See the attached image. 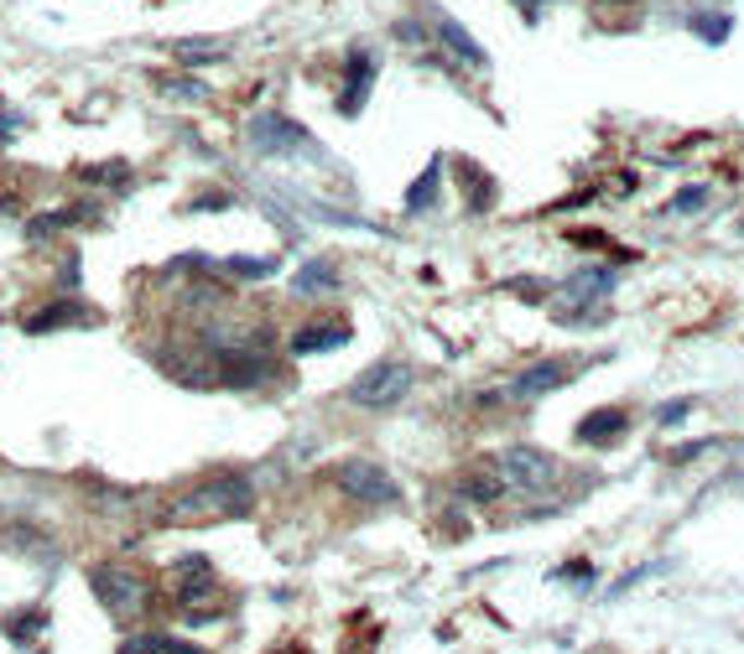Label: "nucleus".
Listing matches in <instances>:
<instances>
[{
	"instance_id": "obj_13",
	"label": "nucleus",
	"mask_w": 744,
	"mask_h": 654,
	"mask_svg": "<svg viewBox=\"0 0 744 654\" xmlns=\"http://www.w3.org/2000/svg\"><path fill=\"white\" fill-rule=\"evenodd\" d=\"M568 374L562 364H531V369H521L516 379H510V400H536L547 395V390H557V385H568Z\"/></svg>"
},
{
	"instance_id": "obj_25",
	"label": "nucleus",
	"mask_w": 744,
	"mask_h": 654,
	"mask_svg": "<svg viewBox=\"0 0 744 654\" xmlns=\"http://www.w3.org/2000/svg\"><path fill=\"white\" fill-rule=\"evenodd\" d=\"M703 203H708V187H682V192H677V203H672V213H697Z\"/></svg>"
},
{
	"instance_id": "obj_30",
	"label": "nucleus",
	"mask_w": 744,
	"mask_h": 654,
	"mask_svg": "<svg viewBox=\"0 0 744 654\" xmlns=\"http://www.w3.org/2000/svg\"><path fill=\"white\" fill-rule=\"evenodd\" d=\"M16 130H22V120H16V115H11V120L0 115V140H5V136H16Z\"/></svg>"
},
{
	"instance_id": "obj_16",
	"label": "nucleus",
	"mask_w": 744,
	"mask_h": 654,
	"mask_svg": "<svg viewBox=\"0 0 744 654\" xmlns=\"http://www.w3.org/2000/svg\"><path fill=\"white\" fill-rule=\"evenodd\" d=\"M95 218V209H58V213H42V218H32L26 224V239L32 244H42L48 234H63V229H73V224H89Z\"/></svg>"
},
{
	"instance_id": "obj_18",
	"label": "nucleus",
	"mask_w": 744,
	"mask_h": 654,
	"mask_svg": "<svg viewBox=\"0 0 744 654\" xmlns=\"http://www.w3.org/2000/svg\"><path fill=\"white\" fill-rule=\"evenodd\" d=\"M78 177H84L89 187H115V192H121V187H131V177H136V172H131V162H125V156H115V162L78 166Z\"/></svg>"
},
{
	"instance_id": "obj_17",
	"label": "nucleus",
	"mask_w": 744,
	"mask_h": 654,
	"mask_svg": "<svg viewBox=\"0 0 744 654\" xmlns=\"http://www.w3.org/2000/svg\"><path fill=\"white\" fill-rule=\"evenodd\" d=\"M121 654H203L198 644L188 639H172V633H136V639H125Z\"/></svg>"
},
{
	"instance_id": "obj_27",
	"label": "nucleus",
	"mask_w": 744,
	"mask_h": 654,
	"mask_svg": "<svg viewBox=\"0 0 744 654\" xmlns=\"http://www.w3.org/2000/svg\"><path fill=\"white\" fill-rule=\"evenodd\" d=\"M687 411H693V400H672V405H661V426H677V420H687Z\"/></svg>"
},
{
	"instance_id": "obj_20",
	"label": "nucleus",
	"mask_w": 744,
	"mask_h": 654,
	"mask_svg": "<svg viewBox=\"0 0 744 654\" xmlns=\"http://www.w3.org/2000/svg\"><path fill=\"white\" fill-rule=\"evenodd\" d=\"M219 271H224V276H250L256 280V276H276V260L271 255H261V260L256 255H230V260H219Z\"/></svg>"
},
{
	"instance_id": "obj_7",
	"label": "nucleus",
	"mask_w": 744,
	"mask_h": 654,
	"mask_svg": "<svg viewBox=\"0 0 744 654\" xmlns=\"http://www.w3.org/2000/svg\"><path fill=\"white\" fill-rule=\"evenodd\" d=\"M334 483L349 493V499H360V504H396V499H401L396 478H390L381 463H370V457H349V463H338Z\"/></svg>"
},
{
	"instance_id": "obj_24",
	"label": "nucleus",
	"mask_w": 744,
	"mask_h": 654,
	"mask_svg": "<svg viewBox=\"0 0 744 654\" xmlns=\"http://www.w3.org/2000/svg\"><path fill=\"white\" fill-rule=\"evenodd\" d=\"M693 32L703 42H723L729 37V16H693Z\"/></svg>"
},
{
	"instance_id": "obj_1",
	"label": "nucleus",
	"mask_w": 744,
	"mask_h": 654,
	"mask_svg": "<svg viewBox=\"0 0 744 654\" xmlns=\"http://www.w3.org/2000/svg\"><path fill=\"white\" fill-rule=\"evenodd\" d=\"M256 510V483L245 473H219L193 483L188 493L172 499V519L177 525H214V519H245Z\"/></svg>"
},
{
	"instance_id": "obj_26",
	"label": "nucleus",
	"mask_w": 744,
	"mask_h": 654,
	"mask_svg": "<svg viewBox=\"0 0 744 654\" xmlns=\"http://www.w3.org/2000/svg\"><path fill=\"white\" fill-rule=\"evenodd\" d=\"M230 203H235V198H230V192H203V198H198V203H193V213H224L230 209Z\"/></svg>"
},
{
	"instance_id": "obj_28",
	"label": "nucleus",
	"mask_w": 744,
	"mask_h": 654,
	"mask_svg": "<svg viewBox=\"0 0 744 654\" xmlns=\"http://www.w3.org/2000/svg\"><path fill=\"white\" fill-rule=\"evenodd\" d=\"M162 89H168V93H177V99H203V84H193V78H177V84H172V78H168Z\"/></svg>"
},
{
	"instance_id": "obj_31",
	"label": "nucleus",
	"mask_w": 744,
	"mask_h": 654,
	"mask_svg": "<svg viewBox=\"0 0 744 654\" xmlns=\"http://www.w3.org/2000/svg\"><path fill=\"white\" fill-rule=\"evenodd\" d=\"M594 5H641V0H594Z\"/></svg>"
},
{
	"instance_id": "obj_4",
	"label": "nucleus",
	"mask_w": 744,
	"mask_h": 654,
	"mask_svg": "<svg viewBox=\"0 0 744 654\" xmlns=\"http://www.w3.org/2000/svg\"><path fill=\"white\" fill-rule=\"evenodd\" d=\"M495 478H500V489L542 493V489H553L557 463H553V452H542V447H531V442H516L495 457Z\"/></svg>"
},
{
	"instance_id": "obj_8",
	"label": "nucleus",
	"mask_w": 744,
	"mask_h": 654,
	"mask_svg": "<svg viewBox=\"0 0 744 654\" xmlns=\"http://www.w3.org/2000/svg\"><path fill=\"white\" fill-rule=\"evenodd\" d=\"M370 89H375V58L364 52V47H355L349 52V68H344V93H338V115H360L364 99H370Z\"/></svg>"
},
{
	"instance_id": "obj_22",
	"label": "nucleus",
	"mask_w": 744,
	"mask_h": 654,
	"mask_svg": "<svg viewBox=\"0 0 744 654\" xmlns=\"http://www.w3.org/2000/svg\"><path fill=\"white\" fill-rule=\"evenodd\" d=\"M463 499H474V504H495L500 499V478H484V473H474V478H463Z\"/></svg>"
},
{
	"instance_id": "obj_12",
	"label": "nucleus",
	"mask_w": 744,
	"mask_h": 654,
	"mask_svg": "<svg viewBox=\"0 0 744 654\" xmlns=\"http://www.w3.org/2000/svg\"><path fill=\"white\" fill-rule=\"evenodd\" d=\"M427 22H433V32H427V37H437V42L448 47L458 63H474V68H484V63H489V58H484V47L474 42V37H469V32H463L454 16H443V11H427Z\"/></svg>"
},
{
	"instance_id": "obj_9",
	"label": "nucleus",
	"mask_w": 744,
	"mask_h": 654,
	"mask_svg": "<svg viewBox=\"0 0 744 654\" xmlns=\"http://www.w3.org/2000/svg\"><path fill=\"white\" fill-rule=\"evenodd\" d=\"M338 286H344V271H338L334 255H312L297 265V276H292V291L297 297H334Z\"/></svg>"
},
{
	"instance_id": "obj_11",
	"label": "nucleus",
	"mask_w": 744,
	"mask_h": 654,
	"mask_svg": "<svg viewBox=\"0 0 744 654\" xmlns=\"http://www.w3.org/2000/svg\"><path fill=\"white\" fill-rule=\"evenodd\" d=\"M214 587H219V577H214V561H209V556H183L177 566H172V592H177L183 603L209 598Z\"/></svg>"
},
{
	"instance_id": "obj_10",
	"label": "nucleus",
	"mask_w": 744,
	"mask_h": 654,
	"mask_svg": "<svg viewBox=\"0 0 744 654\" xmlns=\"http://www.w3.org/2000/svg\"><path fill=\"white\" fill-rule=\"evenodd\" d=\"M99 323V306L89 302H52V306H37L26 317V332H58V327H95Z\"/></svg>"
},
{
	"instance_id": "obj_29",
	"label": "nucleus",
	"mask_w": 744,
	"mask_h": 654,
	"mask_svg": "<svg viewBox=\"0 0 744 654\" xmlns=\"http://www.w3.org/2000/svg\"><path fill=\"white\" fill-rule=\"evenodd\" d=\"M557 577H562V582H588V577H594V566H588V561H568Z\"/></svg>"
},
{
	"instance_id": "obj_21",
	"label": "nucleus",
	"mask_w": 744,
	"mask_h": 654,
	"mask_svg": "<svg viewBox=\"0 0 744 654\" xmlns=\"http://www.w3.org/2000/svg\"><path fill=\"white\" fill-rule=\"evenodd\" d=\"M42 624H48V613H42V607H22V618H5V633H11L16 644H26V639L42 629Z\"/></svg>"
},
{
	"instance_id": "obj_2",
	"label": "nucleus",
	"mask_w": 744,
	"mask_h": 654,
	"mask_svg": "<svg viewBox=\"0 0 744 654\" xmlns=\"http://www.w3.org/2000/svg\"><path fill=\"white\" fill-rule=\"evenodd\" d=\"M89 592L99 598V607H104L110 618H136V613H146V603H151L146 577L136 566H121V561L89 566Z\"/></svg>"
},
{
	"instance_id": "obj_6",
	"label": "nucleus",
	"mask_w": 744,
	"mask_h": 654,
	"mask_svg": "<svg viewBox=\"0 0 744 654\" xmlns=\"http://www.w3.org/2000/svg\"><path fill=\"white\" fill-rule=\"evenodd\" d=\"M609 291H615V271H604V265H594V271H578L573 280H562V286L553 291V312L568 327H583V317H588V312H594Z\"/></svg>"
},
{
	"instance_id": "obj_19",
	"label": "nucleus",
	"mask_w": 744,
	"mask_h": 654,
	"mask_svg": "<svg viewBox=\"0 0 744 654\" xmlns=\"http://www.w3.org/2000/svg\"><path fill=\"white\" fill-rule=\"evenodd\" d=\"M437 177H443V162H427V172L411 183L407 192V213H422V209H433L437 203Z\"/></svg>"
},
{
	"instance_id": "obj_15",
	"label": "nucleus",
	"mask_w": 744,
	"mask_h": 654,
	"mask_svg": "<svg viewBox=\"0 0 744 654\" xmlns=\"http://www.w3.org/2000/svg\"><path fill=\"white\" fill-rule=\"evenodd\" d=\"M624 426H630V416L624 411H594V416H583L578 420V442H615V437H624Z\"/></svg>"
},
{
	"instance_id": "obj_3",
	"label": "nucleus",
	"mask_w": 744,
	"mask_h": 654,
	"mask_svg": "<svg viewBox=\"0 0 744 654\" xmlns=\"http://www.w3.org/2000/svg\"><path fill=\"white\" fill-rule=\"evenodd\" d=\"M245 146L261 156V162H276V156H297V151H318V140L297 125V120L276 115V110H261V115H250L245 125Z\"/></svg>"
},
{
	"instance_id": "obj_14",
	"label": "nucleus",
	"mask_w": 744,
	"mask_h": 654,
	"mask_svg": "<svg viewBox=\"0 0 744 654\" xmlns=\"http://www.w3.org/2000/svg\"><path fill=\"white\" fill-rule=\"evenodd\" d=\"M344 343H349V323H338V317H328V323H318V327H302V332L292 338V353L302 359V353L344 349Z\"/></svg>"
},
{
	"instance_id": "obj_5",
	"label": "nucleus",
	"mask_w": 744,
	"mask_h": 654,
	"mask_svg": "<svg viewBox=\"0 0 744 654\" xmlns=\"http://www.w3.org/2000/svg\"><path fill=\"white\" fill-rule=\"evenodd\" d=\"M411 390V364L401 359H381V364H370V369L349 385V405H360V411H385V405H401Z\"/></svg>"
},
{
	"instance_id": "obj_23",
	"label": "nucleus",
	"mask_w": 744,
	"mask_h": 654,
	"mask_svg": "<svg viewBox=\"0 0 744 654\" xmlns=\"http://www.w3.org/2000/svg\"><path fill=\"white\" fill-rule=\"evenodd\" d=\"M177 58H183V63H214V58H224V47L219 42H177Z\"/></svg>"
}]
</instances>
